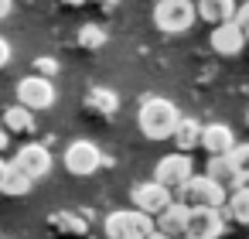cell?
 Instances as JSON below:
<instances>
[{"mask_svg": "<svg viewBox=\"0 0 249 239\" xmlns=\"http://www.w3.org/2000/svg\"><path fill=\"white\" fill-rule=\"evenodd\" d=\"M225 205H229V219H232V222L249 225V184L232 188V191H229V198H225Z\"/></svg>", "mask_w": 249, "mask_h": 239, "instance_id": "ffe728a7", "label": "cell"}, {"mask_svg": "<svg viewBox=\"0 0 249 239\" xmlns=\"http://www.w3.org/2000/svg\"><path fill=\"white\" fill-rule=\"evenodd\" d=\"M31 184H35V181H28L21 171H14V167H11V171H7V178H4V184H0V191L11 195V198H21V195H28V191H31Z\"/></svg>", "mask_w": 249, "mask_h": 239, "instance_id": "7402d4cb", "label": "cell"}, {"mask_svg": "<svg viewBox=\"0 0 249 239\" xmlns=\"http://www.w3.org/2000/svg\"><path fill=\"white\" fill-rule=\"evenodd\" d=\"M184 222H188V205H181V202L174 198L164 212L154 215V232H160V236H167V239H181V236H184Z\"/></svg>", "mask_w": 249, "mask_h": 239, "instance_id": "7c38bea8", "label": "cell"}, {"mask_svg": "<svg viewBox=\"0 0 249 239\" xmlns=\"http://www.w3.org/2000/svg\"><path fill=\"white\" fill-rule=\"evenodd\" d=\"M130 198H133V208L143 212V215H150V219H154L157 212H164V208L174 202V195H171L167 188H160L157 181H143V184H137Z\"/></svg>", "mask_w": 249, "mask_h": 239, "instance_id": "30bf717a", "label": "cell"}, {"mask_svg": "<svg viewBox=\"0 0 249 239\" xmlns=\"http://www.w3.org/2000/svg\"><path fill=\"white\" fill-rule=\"evenodd\" d=\"M7 144H11V133H7L4 127H0V150H7Z\"/></svg>", "mask_w": 249, "mask_h": 239, "instance_id": "f1b7e54d", "label": "cell"}, {"mask_svg": "<svg viewBox=\"0 0 249 239\" xmlns=\"http://www.w3.org/2000/svg\"><path fill=\"white\" fill-rule=\"evenodd\" d=\"M225 157H229V164H232L235 178H239L242 184H249V144H235Z\"/></svg>", "mask_w": 249, "mask_h": 239, "instance_id": "44dd1931", "label": "cell"}, {"mask_svg": "<svg viewBox=\"0 0 249 239\" xmlns=\"http://www.w3.org/2000/svg\"><path fill=\"white\" fill-rule=\"evenodd\" d=\"M48 229L55 236H65V239H79V236L89 232V225H86V219L79 212H55V215H48Z\"/></svg>", "mask_w": 249, "mask_h": 239, "instance_id": "2e32d148", "label": "cell"}, {"mask_svg": "<svg viewBox=\"0 0 249 239\" xmlns=\"http://www.w3.org/2000/svg\"><path fill=\"white\" fill-rule=\"evenodd\" d=\"M55 103V86L52 79H41V75H28L18 82V106L38 113V110H48Z\"/></svg>", "mask_w": 249, "mask_h": 239, "instance_id": "9c48e42d", "label": "cell"}, {"mask_svg": "<svg viewBox=\"0 0 249 239\" xmlns=\"http://www.w3.org/2000/svg\"><path fill=\"white\" fill-rule=\"evenodd\" d=\"M246 127H249V113H246Z\"/></svg>", "mask_w": 249, "mask_h": 239, "instance_id": "d6a6232c", "label": "cell"}, {"mask_svg": "<svg viewBox=\"0 0 249 239\" xmlns=\"http://www.w3.org/2000/svg\"><path fill=\"white\" fill-rule=\"evenodd\" d=\"M154 24L164 35H181L195 24V0H157Z\"/></svg>", "mask_w": 249, "mask_h": 239, "instance_id": "277c9868", "label": "cell"}, {"mask_svg": "<svg viewBox=\"0 0 249 239\" xmlns=\"http://www.w3.org/2000/svg\"><path fill=\"white\" fill-rule=\"evenodd\" d=\"M11 167L21 171L28 181H38V178H45V174L52 171V150H48L45 144H24V147L14 154Z\"/></svg>", "mask_w": 249, "mask_h": 239, "instance_id": "52a82bcc", "label": "cell"}, {"mask_svg": "<svg viewBox=\"0 0 249 239\" xmlns=\"http://www.w3.org/2000/svg\"><path fill=\"white\" fill-rule=\"evenodd\" d=\"M55 72H58V62H55V58H38V62H35V75L52 79Z\"/></svg>", "mask_w": 249, "mask_h": 239, "instance_id": "d4e9b609", "label": "cell"}, {"mask_svg": "<svg viewBox=\"0 0 249 239\" xmlns=\"http://www.w3.org/2000/svg\"><path fill=\"white\" fill-rule=\"evenodd\" d=\"M99 167H103V154H99V147L92 140H72L65 147V171L69 174L86 178V174H92Z\"/></svg>", "mask_w": 249, "mask_h": 239, "instance_id": "8992f818", "label": "cell"}, {"mask_svg": "<svg viewBox=\"0 0 249 239\" xmlns=\"http://www.w3.org/2000/svg\"><path fill=\"white\" fill-rule=\"evenodd\" d=\"M150 232H154V219L137 212V208H123V212L106 215V236L109 239H147Z\"/></svg>", "mask_w": 249, "mask_h": 239, "instance_id": "3957f363", "label": "cell"}, {"mask_svg": "<svg viewBox=\"0 0 249 239\" xmlns=\"http://www.w3.org/2000/svg\"><path fill=\"white\" fill-rule=\"evenodd\" d=\"M208 45H212V52H215V55H222V58H235V55L246 48V38H242V35H239V28L229 21V24H218V28L212 31Z\"/></svg>", "mask_w": 249, "mask_h": 239, "instance_id": "4fadbf2b", "label": "cell"}, {"mask_svg": "<svg viewBox=\"0 0 249 239\" xmlns=\"http://www.w3.org/2000/svg\"><path fill=\"white\" fill-rule=\"evenodd\" d=\"M82 110H86L89 116H96V120H109V116L120 110V96H116L113 89L92 86V89L86 92V99H82Z\"/></svg>", "mask_w": 249, "mask_h": 239, "instance_id": "5bb4252c", "label": "cell"}, {"mask_svg": "<svg viewBox=\"0 0 249 239\" xmlns=\"http://www.w3.org/2000/svg\"><path fill=\"white\" fill-rule=\"evenodd\" d=\"M191 174H195V164H191L188 154H167V157H160L157 167H154V181H157L160 188H167L171 195H178V191L188 184Z\"/></svg>", "mask_w": 249, "mask_h": 239, "instance_id": "5b68a950", "label": "cell"}, {"mask_svg": "<svg viewBox=\"0 0 249 239\" xmlns=\"http://www.w3.org/2000/svg\"><path fill=\"white\" fill-rule=\"evenodd\" d=\"M7 171H11V164H7L4 157H0V184H4V178H7Z\"/></svg>", "mask_w": 249, "mask_h": 239, "instance_id": "f546056e", "label": "cell"}, {"mask_svg": "<svg viewBox=\"0 0 249 239\" xmlns=\"http://www.w3.org/2000/svg\"><path fill=\"white\" fill-rule=\"evenodd\" d=\"M235 7H239L235 0H195V18L218 28V24H229L235 18Z\"/></svg>", "mask_w": 249, "mask_h": 239, "instance_id": "9a60e30c", "label": "cell"}, {"mask_svg": "<svg viewBox=\"0 0 249 239\" xmlns=\"http://www.w3.org/2000/svg\"><path fill=\"white\" fill-rule=\"evenodd\" d=\"M181 205H188V208H222L225 205V198H229V191L225 188H218L212 178H205V174H191L188 178V184L174 195Z\"/></svg>", "mask_w": 249, "mask_h": 239, "instance_id": "7a4b0ae2", "label": "cell"}, {"mask_svg": "<svg viewBox=\"0 0 249 239\" xmlns=\"http://www.w3.org/2000/svg\"><path fill=\"white\" fill-rule=\"evenodd\" d=\"M232 24L239 28V35L249 41V4H239L235 7V18H232Z\"/></svg>", "mask_w": 249, "mask_h": 239, "instance_id": "cb8c5ba5", "label": "cell"}, {"mask_svg": "<svg viewBox=\"0 0 249 239\" xmlns=\"http://www.w3.org/2000/svg\"><path fill=\"white\" fill-rule=\"evenodd\" d=\"M69 4H75V7H99V11H113L116 0H69Z\"/></svg>", "mask_w": 249, "mask_h": 239, "instance_id": "484cf974", "label": "cell"}, {"mask_svg": "<svg viewBox=\"0 0 249 239\" xmlns=\"http://www.w3.org/2000/svg\"><path fill=\"white\" fill-rule=\"evenodd\" d=\"M205 178H212V181H215L218 188H225V191H232V188H239V184H242V181L235 178V171H232L229 157H208Z\"/></svg>", "mask_w": 249, "mask_h": 239, "instance_id": "ac0fdd59", "label": "cell"}, {"mask_svg": "<svg viewBox=\"0 0 249 239\" xmlns=\"http://www.w3.org/2000/svg\"><path fill=\"white\" fill-rule=\"evenodd\" d=\"M198 147H201L208 157H225V154L235 147V133H232V127H225V123H208V127H201Z\"/></svg>", "mask_w": 249, "mask_h": 239, "instance_id": "8fae6325", "label": "cell"}, {"mask_svg": "<svg viewBox=\"0 0 249 239\" xmlns=\"http://www.w3.org/2000/svg\"><path fill=\"white\" fill-rule=\"evenodd\" d=\"M106 45V31L103 28H96V24H86L82 31H79V48H86V52H96V48H103Z\"/></svg>", "mask_w": 249, "mask_h": 239, "instance_id": "603a6c76", "label": "cell"}, {"mask_svg": "<svg viewBox=\"0 0 249 239\" xmlns=\"http://www.w3.org/2000/svg\"><path fill=\"white\" fill-rule=\"evenodd\" d=\"M222 229H225L222 208H188L184 239H218Z\"/></svg>", "mask_w": 249, "mask_h": 239, "instance_id": "ba28073f", "label": "cell"}, {"mask_svg": "<svg viewBox=\"0 0 249 239\" xmlns=\"http://www.w3.org/2000/svg\"><path fill=\"white\" fill-rule=\"evenodd\" d=\"M171 137H174L178 154H188V150H195V147H198V140H201V123H198V120H191V116H181V120H178V127L171 130Z\"/></svg>", "mask_w": 249, "mask_h": 239, "instance_id": "e0dca14e", "label": "cell"}, {"mask_svg": "<svg viewBox=\"0 0 249 239\" xmlns=\"http://www.w3.org/2000/svg\"><path fill=\"white\" fill-rule=\"evenodd\" d=\"M178 120H181L178 106L167 103V99H160V96L143 99V103H140V113H137L140 133H143L147 140H164V137H171V130L178 127Z\"/></svg>", "mask_w": 249, "mask_h": 239, "instance_id": "6da1fadb", "label": "cell"}, {"mask_svg": "<svg viewBox=\"0 0 249 239\" xmlns=\"http://www.w3.org/2000/svg\"><path fill=\"white\" fill-rule=\"evenodd\" d=\"M7 62H11V45H7L4 38H0V69H4Z\"/></svg>", "mask_w": 249, "mask_h": 239, "instance_id": "4316f807", "label": "cell"}, {"mask_svg": "<svg viewBox=\"0 0 249 239\" xmlns=\"http://www.w3.org/2000/svg\"><path fill=\"white\" fill-rule=\"evenodd\" d=\"M11 4H14V0H0V21H4V18L11 14Z\"/></svg>", "mask_w": 249, "mask_h": 239, "instance_id": "83f0119b", "label": "cell"}, {"mask_svg": "<svg viewBox=\"0 0 249 239\" xmlns=\"http://www.w3.org/2000/svg\"><path fill=\"white\" fill-rule=\"evenodd\" d=\"M235 4H249V0H235Z\"/></svg>", "mask_w": 249, "mask_h": 239, "instance_id": "1f68e13d", "label": "cell"}, {"mask_svg": "<svg viewBox=\"0 0 249 239\" xmlns=\"http://www.w3.org/2000/svg\"><path fill=\"white\" fill-rule=\"evenodd\" d=\"M147 239H167V236H160V232H150V236H147Z\"/></svg>", "mask_w": 249, "mask_h": 239, "instance_id": "4dcf8cb0", "label": "cell"}, {"mask_svg": "<svg viewBox=\"0 0 249 239\" xmlns=\"http://www.w3.org/2000/svg\"><path fill=\"white\" fill-rule=\"evenodd\" d=\"M4 130L7 133H21V137L24 133H35V113L24 110V106H18V103L7 106L4 110Z\"/></svg>", "mask_w": 249, "mask_h": 239, "instance_id": "d6986e66", "label": "cell"}]
</instances>
